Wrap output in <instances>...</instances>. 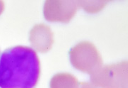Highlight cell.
Segmentation results:
<instances>
[{
    "mask_svg": "<svg viewBox=\"0 0 128 88\" xmlns=\"http://www.w3.org/2000/svg\"><path fill=\"white\" fill-rule=\"evenodd\" d=\"M40 75V60L31 48L14 46L0 55V88H35Z\"/></svg>",
    "mask_w": 128,
    "mask_h": 88,
    "instance_id": "obj_1",
    "label": "cell"
}]
</instances>
